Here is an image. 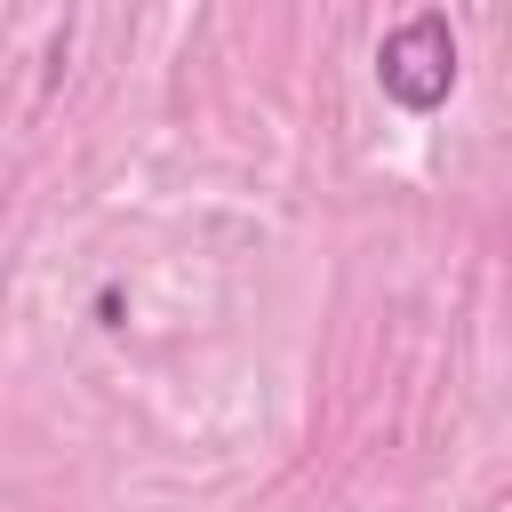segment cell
<instances>
[{
  "mask_svg": "<svg viewBox=\"0 0 512 512\" xmlns=\"http://www.w3.org/2000/svg\"><path fill=\"white\" fill-rule=\"evenodd\" d=\"M376 88L400 112H440L456 96V32L440 8H416L376 40Z\"/></svg>",
  "mask_w": 512,
  "mask_h": 512,
  "instance_id": "6da1fadb",
  "label": "cell"
}]
</instances>
